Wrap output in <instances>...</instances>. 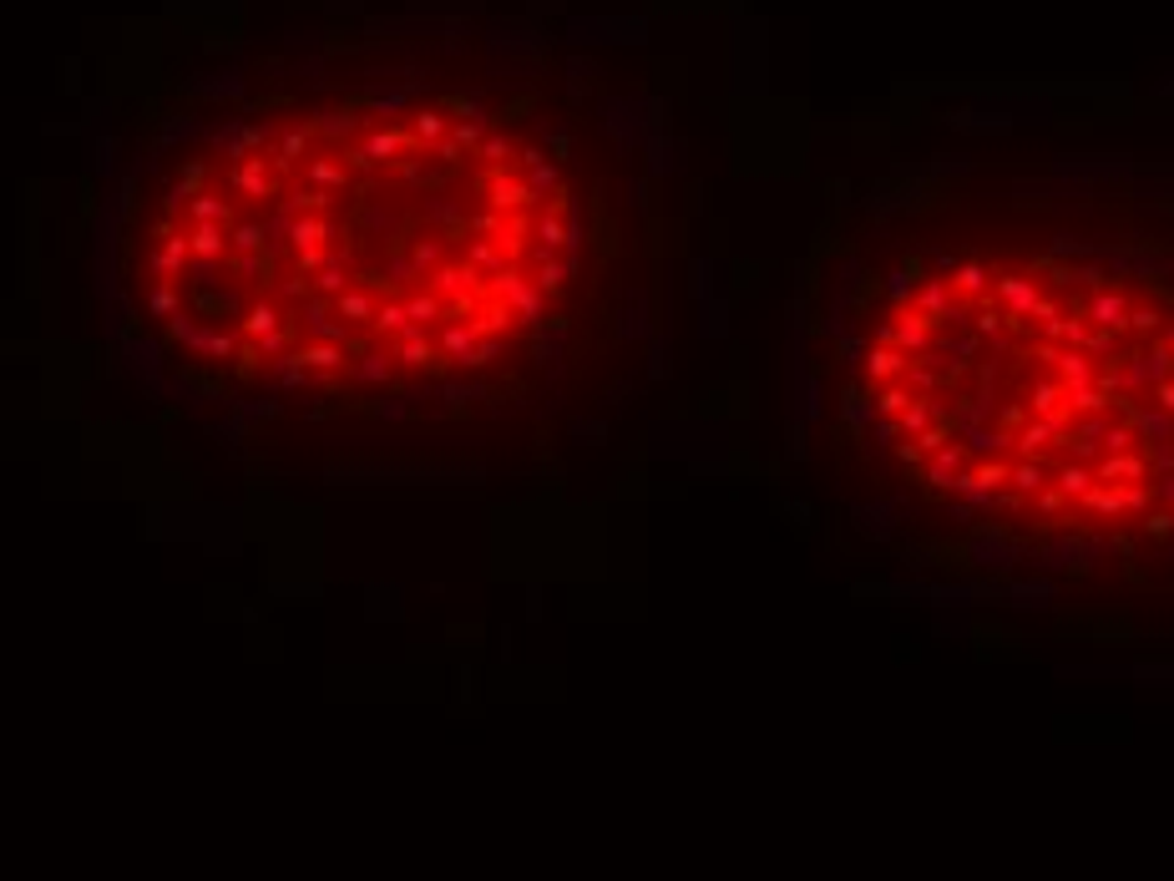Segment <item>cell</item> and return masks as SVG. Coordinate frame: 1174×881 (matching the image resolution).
I'll use <instances>...</instances> for the list:
<instances>
[{
  "mask_svg": "<svg viewBox=\"0 0 1174 881\" xmlns=\"http://www.w3.org/2000/svg\"><path fill=\"white\" fill-rule=\"evenodd\" d=\"M1083 315H1089V325L1124 335V329H1129V315H1134V305H1129V294H1124V289H1099V294L1089 299V305H1083Z\"/></svg>",
  "mask_w": 1174,
  "mask_h": 881,
  "instance_id": "obj_1",
  "label": "cell"
},
{
  "mask_svg": "<svg viewBox=\"0 0 1174 881\" xmlns=\"http://www.w3.org/2000/svg\"><path fill=\"white\" fill-rule=\"evenodd\" d=\"M906 370H911V355H906V350H896V345H871V355H866L871 385H891V380H906Z\"/></svg>",
  "mask_w": 1174,
  "mask_h": 881,
  "instance_id": "obj_2",
  "label": "cell"
},
{
  "mask_svg": "<svg viewBox=\"0 0 1174 881\" xmlns=\"http://www.w3.org/2000/svg\"><path fill=\"white\" fill-rule=\"evenodd\" d=\"M1144 471H1149V461L1139 456V451H1119V456H1104L1099 466H1093V476L1104 486H1129V482H1144Z\"/></svg>",
  "mask_w": 1174,
  "mask_h": 881,
  "instance_id": "obj_3",
  "label": "cell"
},
{
  "mask_svg": "<svg viewBox=\"0 0 1174 881\" xmlns=\"http://www.w3.org/2000/svg\"><path fill=\"white\" fill-rule=\"evenodd\" d=\"M1099 370H1104V365L1093 360L1089 350H1063L1058 355V365H1053V375L1063 380V385H1099Z\"/></svg>",
  "mask_w": 1174,
  "mask_h": 881,
  "instance_id": "obj_4",
  "label": "cell"
},
{
  "mask_svg": "<svg viewBox=\"0 0 1174 881\" xmlns=\"http://www.w3.org/2000/svg\"><path fill=\"white\" fill-rule=\"evenodd\" d=\"M941 421V411H937V400L931 395H916L911 405H906L901 415H896V431H906V435H921V431H931V425Z\"/></svg>",
  "mask_w": 1174,
  "mask_h": 881,
  "instance_id": "obj_5",
  "label": "cell"
},
{
  "mask_svg": "<svg viewBox=\"0 0 1174 881\" xmlns=\"http://www.w3.org/2000/svg\"><path fill=\"white\" fill-rule=\"evenodd\" d=\"M1063 405H1069V385H1063V380H1038L1033 385V395H1028V411L1033 415H1053V411H1063Z\"/></svg>",
  "mask_w": 1174,
  "mask_h": 881,
  "instance_id": "obj_6",
  "label": "cell"
},
{
  "mask_svg": "<svg viewBox=\"0 0 1174 881\" xmlns=\"http://www.w3.org/2000/svg\"><path fill=\"white\" fill-rule=\"evenodd\" d=\"M1053 486H1058L1063 496H1079V502H1083V496H1089L1093 486H1099V476H1093V466H1083V461H1069V466L1058 471V482H1053Z\"/></svg>",
  "mask_w": 1174,
  "mask_h": 881,
  "instance_id": "obj_7",
  "label": "cell"
},
{
  "mask_svg": "<svg viewBox=\"0 0 1174 881\" xmlns=\"http://www.w3.org/2000/svg\"><path fill=\"white\" fill-rule=\"evenodd\" d=\"M1043 482H1048L1043 456H1022V461H1012V492H1043Z\"/></svg>",
  "mask_w": 1174,
  "mask_h": 881,
  "instance_id": "obj_8",
  "label": "cell"
},
{
  "mask_svg": "<svg viewBox=\"0 0 1174 881\" xmlns=\"http://www.w3.org/2000/svg\"><path fill=\"white\" fill-rule=\"evenodd\" d=\"M1083 506H1089V512H1099V517H1119V512H1124V486H1093L1089 496H1083Z\"/></svg>",
  "mask_w": 1174,
  "mask_h": 881,
  "instance_id": "obj_9",
  "label": "cell"
},
{
  "mask_svg": "<svg viewBox=\"0 0 1174 881\" xmlns=\"http://www.w3.org/2000/svg\"><path fill=\"white\" fill-rule=\"evenodd\" d=\"M911 385H906V380H891V385H880V395H876V411L880 415H901L906 405H911Z\"/></svg>",
  "mask_w": 1174,
  "mask_h": 881,
  "instance_id": "obj_10",
  "label": "cell"
},
{
  "mask_svg": "<svg viewBox=\"0 0 1174 881\" xmlns=\"http://www.w3.org/2000/svg\"><path fill=\"white\" fill-rule=\"evenodd\" d=\"M1134 446H1139V431H1134V421L1109 425V431H1104V451H1109V456H1119V451H1134Z\"/></svg>",
  "mask_w": 1174,
  "mask_h": 881,
  "instance_id": "obj_11",
  "label": "cell"
},
{
  "mask_svg": "<svg viewBox=\"0 0 1174 881\" xmlns=\"http://www.w3.org/2000/svg\"><path fill=\"white\" fill-rule=\"evenodd\" d=\"M1129 329H1139V335H1154V329H1159V309L1139 305L1134 315H1129Z\"/></svg>",
  "mask_w": 1174,
  "mask_h": 881,
  "instance_id": "obj_12",
  "label": "cell"
},
{
  "mask_svg": "<svg viewBox=\"0 0 1174 881\" xmlns=\"http://www.w3.org/2000/svg\"><path fill=\"white\" fill-rule=\"evenodd\" d=\"M1144 506H1149V486H1144V482H1129V486H1124V512H1144Z\"/></svg>",
  "mask_w": 1174,
  "mask_h": 881,
  "instance_id": "obj_13",
  "label": "cell"
},
{
  "mask_svg": "<svg viewBox=\"0 0 1174 881\" xmlns=\"http://www.w3.org/2000/svg\"><path fill=\"white\" fill-rule=\"evenodd\" d=\"M1154 400H1159V411H1164V415H1174V375L1154 385Z\"/></svg>",
  "mask_w": 1174,
  "mask_h": 881,
  "instance_id": "obj_14",
  "label": "cell"
},
{
  "mask_svg": "<svg viewBox=\"0 0 1174 881\" xmlns=\"http://www.w3.org/2000/svg\"><path fill=\"white\" fill-rule=\"evenodd\" d=\"M941 441H947V421H937L931 431H921V451H941Z\"/></svg>",
  "mask_w": 1174,
  "mask_h": 881,
  "instance_id": "obj_15",
  "label": "cell"
},
{
  "mask_svg": "<svg viewBox=\"0 0 1174 881\" xmlns=\"http://www.w3.org/2000/svg\"><path fill=\"white\" fill-rule=\"evenodd\" d=\"M1063 502H1069V496L1058 492V486H1048V492H1038V506H1043V512H1063Z\"/></svg>",
  "mask_w": 1174,
  "mask_h": 881,
  "instance_id": "obj_16",
  "label": "cell"
},
{
  "mask_svg": "<svg viewBox=\"0 0 1174 881\" xmlns=\"http://www.w3.org/2000/svg\"><path fill=\"white\" fill-rule=\"evenodd\" d=\"M1149 532H1154V537H1169V532H1174V517H1169V512H1154V517H1149Z\"/></svg>",
  "mask_w": 1174,
  "mask_h": 881,
  "instance_id": "obj_17",
  "label": "cell"
},
{
  "mask_svg": "<svg viewBox=\"0 0 1174 881\" xmlns=\"http://www.w3.org/2000/svg\"><path fill=\"white\" fill-rule=\"evenodd\" d=\"M1164 340H1169V350H1174V329H1169V335H1164Z\"/></svg>",
  "mask_w": 1174,
  "mask_h": 881,
  "instance_id": "obj_18",
  "label": "cell"
}]
</instances>
